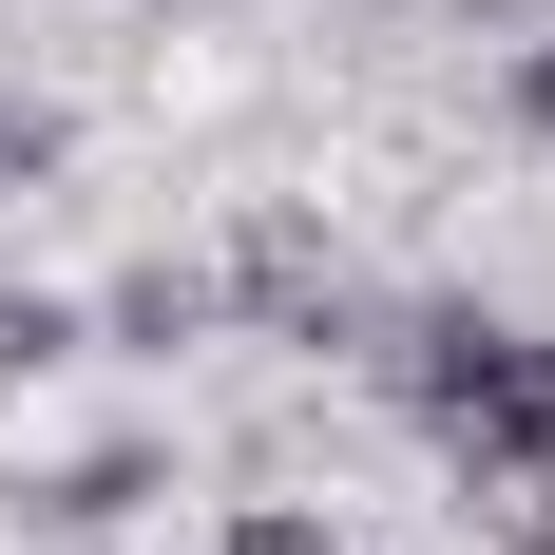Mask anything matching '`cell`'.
<instances>
[{
    "label": "cell",
    "instance_id": "cell-1",
    "mask_svg": "<svg viewBox=\"0 0 555 555\" xmlns=\"http://www.w3.org/2000/svg\"><path fill=\"white\" fill-rule=\"evenodd\" d=\"M402 384H422V422L460 441L479 499H499V479H555V345H517V326H422Z\"/></svg>",
    "mask_w": 555,
    "mask_h": 555
},
{
    "label": "cell",
    "instance_id": "cell-2",
    "mask_svg": "<svg viewBox=\"0 0 555 555\" xmlns=\"http://www.w3.org/2000/svg\"><path fill=\"white\" fill-rule=\"evenodd\" d=\"M249 307L326 345V326H345V269H326V230H249Z\"/></svg>",
    "mask_w": 555,
    "mask_h": 555
},
{
    "label": "cell",
    "instance_id": "cell-3",
    "mask_svg": "<svg viewBox=\"0 0 555 555\" xmlns=\"http://www.w3.org/2000/svg\"><path fill=\"white\" fill-rule=\"evenodd\" d=\"M230 555H326V517H230Z\"/></svg>",
    "mask_w": 555,
    "mask_h": 555
},
{
    "label": "cell",
    "instance_id": "cell-4",
    "mask_svg": "<svg viewBox=\"0 0 555 555\" xmlns=\"http://www.w3.org/2000/svg\"><path fill=\"white\" fill-rule=\"evenodd\" d=\"M0 364H57V307H0Z\"/></svg>",
    "mask_w": 555,
    "mask_h": 555
},
{
    "label": "cell",
    "instance_id": "cell-5",
    "mask_svg": "<svg viewBox=\"0 0 555 555\" xmlns=\"http://www.w3.org/2000/svg\"><path fill=\"white\" fill-rule=\"evenodd\" d=\"M20 172H39V115H20V96H0V192H20Z\"/></svg>",
    "mask_w": 555,
    "mask_h": 555
},
{
    "label": "cell",
    "instance_id": "cell-6",
    "mask_svg": "<svg viewBox=\"0 0 555 555\" xmlns=\"http://www.w3.org/2000/svg\"><path fill=\"white\" fill-rule=\"evenodd\" d=\"M517 115H537V134H555V57H537V77H517Z\"/></svg>",
    "mask_w": 555,
    "mask_h": 555
}]
</instances>
